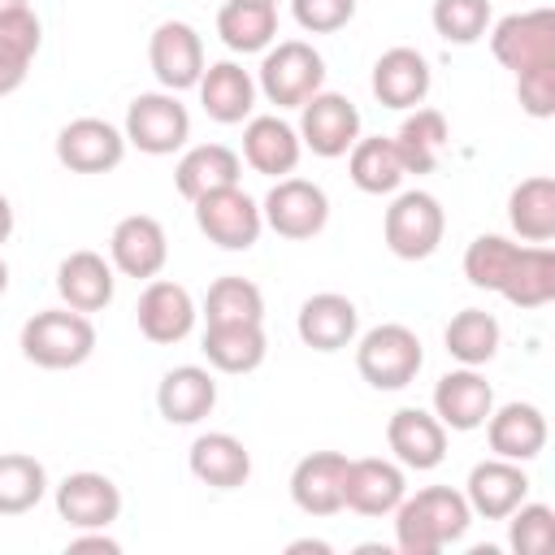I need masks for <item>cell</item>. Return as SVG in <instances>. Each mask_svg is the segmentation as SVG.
I'll return each instance as SVG.
<instances>
[{"instance_id": "cell-1", "label": "cell", "mask_w": 555, "mask_h": 555, "mask_svg": "<svg viewBox=\"0 0 555 555\" xmlns=\"http://www.w3.org/2000/svg\"><path fill=\"white\" fill-rule=\"evenodd\" d=\"M473 525V507L451 486H425L403 494L395 507V546L403 555H438L460 542Z\"/></svg>"}, {"instance_id": "cell-2", "label": "cell", "mask_w": 555, "mask_h": 555, "mask_svg": "<svg viewBox=\"0 0 555 555\" xmlns=\"http://www.w3.org/2000/svg\"><path fill=\"white\" fill-rule=\"evenodd\" d=\"M95 351V325L74 308H43L22 325V356L39 369H78Z\"/></svg>"}, {"instance_id": "cell-3", "label": "cell", "mask_w": 555, "mask_h": 555, "mask_svg": "<svg viewBox=\"0 0 555 555\" xmlns=\"http://www.w3.org/2000/svg\"><path fill=\"white\" fill-rule=\"evenodd\" d=\"M421 364H425L421 338H416V330H408L399 321L373 325L356 343V369H360V377L373 390H403V386H412Z\"/></svg>"}, {"instance_id": "cell-4", "label": "cell", "mask_w": 555, "mask_h": 555, "mask_svg": "<svg viewBox=\"0 0 555 555\" xmlns=\"http://www.w3.org/2000/svg\"><path fill=\"white\" fill-rule=\"evenodd\" d=\"M325 87V61L304 39H282L278 48H264L256 91L278 108H299Z\"/></svg>"}, {"instance_id": "cell-5", "label": "cell", "mask_w": 555, "mask_h": 555, "mask_svg": "<svg viewBox=\"0 0 555 555\" xmlns=\"http://www.w3.org/2000/svg\"><path fill=\"white\" fill-rule=\"evenodd\" d=\"M121 134L147 156H173L191 139V113L173 91H143L130 100Z\"/></svg>"}, {"instance_id": "cell-6", "label": "cell", "mask_w": 555, "mask_h": 555, "mask_svg": "<svg viewBox=\"0 0 555 555\" xmlns=\"http://www.w3.org/2000/svg\"><path fill=\"white\" fill-rule=\"evenodd\" d=\"M382 234H386V247L399 260H425V256L438 251V243L447 234V212L429 191H403L386 208Z\"/></svg>"}, {"instance_id": "cell-7", "label": "cell", "mask_w": 555, "mask_h": 555, "mask_svg": "<svg viewBox=\"0 0 555 555\" xmlns=\"http://www.w3.org/2000/svg\"><path fill=\"white\" fill-rule=\"evenodd\" d=\"M195 225L221 251H247V247H256L264 217H260V204L243 186H221V191H208L204 199H195Z\"/></svg>"}, {"instance_id": "cell-8", "label": "cell", "mask_w": 555, "mask_h": 555, "mask_svg": "<svg viewBox=\"0 0 555 555\" xmlns=\"http://www.w3.org/2000/svg\"><path fill=\"white\" fill-rule=\"evenodd\" d=\"M490 52L512 74L538 69V65H555V13L551 9L507 13L490 30Z\"/></svg>"}, {"instance_id": "cell-9", "label": "cell", "mask_w": 555, "mask_h": 555, "mask_svg": "<svg viewBox=\"0 0 555 555\" xmlns=\"http://www.w3.org/2000/svg\"><path fill=\"white\" fill-rule=\"evenodd\" d=\"M260 217H264V225H269L273 234L304 243V238H317V234L325 230V221H330V199H325V191H321L317 182L286 173V178H278V182L269 186V195H264V204H260Z\"/></svg>"}, {"instance_id": "cell-10", "label": "cell", "mask_w": 555, "mask_h": 555, "mask_svg": "<svg viewBox=\"0 0 555 555\" xmlns=\"http://www.w3.org/2000/svg\"><path fill=\"white\" fill-rule=\"evenodd\" d=\"M360 139V108L338 95V91H317L312 100L299 104V143L312 152V156H347L351 143Z\"/></svg>"}, {"instance_id": "cell-11", "label": "cell", "mask_w": 555, "mask_h": 555, "mask_svg": "<svg viewBox=\"0 0 555 555\" xmlns=\"http://www.w3.org/2000/svg\"><path fill=\"white\" fill-rule=\"evenodd\" d=\"M147 65L165 91H191L204 74V39L191 22H160L147 39Z\"/></svg>"}, {"instance_id": "cell-12", "label": "cell", "mask_w": 555, "mask_h": 555, "mask_svg": "<svg viewBox=\"0 0 555 555\" xmlns=\"http://www.w3.org/2000/svg\"><path fill=\"white\" fill-rule=\"evenodd\" d=\"M108 260L121 278H134V282H152L165 260H169V238H165V225L147 212H130L113 225L108 234Z\"/></svg>"}, {"instance_id": "cell-13", "label": "cell", "mask_w": 555, "mask_h": 555, "mask_svg": "<svg viewBox=\"0 0 555 555\" xmlns=\"http://www.w3.org/2000/svg\"><path fill=\"white\" fill-rule=\"evenodd\" d=\"M126 156V134L104 117H74L56 134V160L69 173H108Z\"/></svg>"}, {"instance_id": "cell-14", "label": "cell", "mask_w": 555, "mask_h": 555, "mask_svg": "<svg viewBox=\"0 0 555 555\" xmlns=\"http://www.w3.org/2000/svg\"><path fill=\"white\" fill-rule=\"evenodd\" d=\"M134 317H139V334H143L147 343L173 347V343H182V338L195 330V317H199V312H195V299H191V291H186L182 282L152 278V282L143 286V295H139Z\"/></svg>"}, {"instance_id": "cell-15", "label": "cell", "mask_w": 555, "mask_h": 555, "mask_svg": "<svg viewBox=\"0 0 555 555\" xmlns=\"http://www.w3.org/2000/svg\"><path fill=\"white\" fill-rule=\"evenodd\" d=\"M408 494V477L399 460H347V481H343V507L356 516H390L399 499Z\"/></svg>"}, {"instance_id": "cell-16", "label": "cell", "mask_w": 555, "mask_h": 555, "mask_svg": "<svg viewBox=\"0 0 555 555\" xmlns=\"http://www.w3.org/2000/svg\"><path fill=\"white\" fill-rule=\"evenodd\" d=\"M56 516L74 529H108L121 516V490L104 473H69L56 486Z\"/></svg>"}, {"instance_id": "cell-17", "label": "cell", "mask_w": 555, "mask_h": 555, "mask_svg": "<svg viewBox=\"0 0 555 555\" xmlns=\"http://www.w3.org/2000/svg\"><path fill=\"white\" fill-rule=\"evenodd\" d=\"M525 494H529V473L503 455L473 464V473L464 481V499H468L473 516H486V520H507V512L520 507Z\"/></svg>"}, {"instance_id": "cell-18", "label": "cell", "mask_w": 555, "mask_h": 555, "mask_svg": "<svg viewBox=\"0 0 555 555\" xmlns=\"http://www.w3.org/2000/svg\"><path fill=\"white\" fill-rule=\"evenodd\" d=\"M494 412V390L490 382L477 373V369H451L438 377L434 386V416L455 429V434H468V429H481L486 416Z\"/></svg>"}, {"instance_id": "cell-19", "label": "cell", "mask_w": 555, "mask_h": 555, "mask_svg": "<svg viewBox=\"0 0 555 555\" xmlns=\"http://www.w3.org/2000/svg\"><path fill=\"white\" fill-rule=\"evenodd\" d=\"M386 447L403 468L429 473L447 460V425L425 408H399L386 421Z\"/></svg>"}, {"instance_id": "cell-20", "label": "cell", "mask_w": 555, "mask_h": 555, "mask_svg": "<svg viewBox=\"0 0 555 555\" xmlns=\"http://www.w3.org/2000/svg\"><path fill=\"white\" fill-rule=\"evenodd\" d=\"M295 330H299V343L312 347V351H343L356 343V330H360V312L347 295L338 291H321V295H308L299 304V317H295Z\"/></svg>"}, {"instance_id": "cell-21", "label": "cell", "mask_w": 555, "mask_h": 555, "mask_svg": "<svg viewBox=\"0 0 555 555\" xmlns=\"http://www.w3.org/2000/svg\"><path fill=\"white\" fill-rule=\"evenodd\" d=\"M343 481H347V455L312 451L291 473V499L304 516H334L343 512Z\"/></svg>"}, {"instance_id": "cell-22", "label": "cell", "mask_w": 555, "mask_h": 555, "mask_svg": "<svg viewBox=\"0 0 555 555\" xmlns=\"http://www.w3.org/2000/svg\"><path fill=\"white\" fill-rule=\"evenodd\" d=\"M299 152H304V143H299V130L291 121H282L278 113L247 117V126H243V160L256 173L286 178V173H295Z\"/></svg>"}, {"instance_id": "cell-23", "label": "cell", "mask_w": 555, "mask_h": 555, "mask_svg": "<svg viewBox=\"0 0 555 555\" xmlns=\"http://www.w3.org/2000/svg\"><path fill=\"white\" fill-rule=\"evenodd\" d=\"M195 91H199L204 113H208L217 126H238V121H247L251 108H256V78H251L238 61L204 65Z\"/></svg>"}, {"instance_id": "cell-24", "label": "cell", "mask_w": 555, "mask_h": 555, "mask_svg": "<svg viewBox=\"0 0 555 555\" xmlns=\"http://www.w3.org/2000/svg\"><path fill=\"white\" fill-rule=\"evenodd\" d=\"M113 260H104L100 251H69L56 264V295L65 308L74 312H100L113 304Z\"/></svg>"}, {"instance_id": "cell-25", "label": "cell", "mask_w": 555, "mask_h": 555, "mask_svg": "<svg viewBox=\"0 0 555 555\" xmlns=\"http://www.w3.org/2000/svg\"><path fill=\"white\" fill-rule=\"evenodd\" d=\"M429 87H434V74L416 48H390L373 65V95L386 108H416L425 104Z\"/></svg>"}, {"instance_id": "cell-26", "label": "cell", "mask_w": 555, "mask_h": 555, "mask_svg": "<svg viewBox=\"0 0 555 555\" xmlns=\"http://www.w3.org/2000/svg\"><path fill=\"white\" fill-rule=\"evenodd\" d=\"M238 173H243V160L234 147L225 143H195L178 156L173 165V186L182 199H204L208 191H221V186H238Z\"/></svg>"}, {"instance_id": "cell-27", "label": "cell", "mask_w": 555, "mask_h": 555, "mask_svg": "<svg viewBox=\"0 0 555 555\" xmlns=\"http://www.w3.org/2000/svg\"><path fill=\"white\" fill-rule=\"evenodd\" d=\"M486 438H490L494 455L529 464L546 447V416L533 403H503V408H494L486 416Z\"/></svg>"}, {"instance_id": "cell-28", "label": "cell", "mask_w": 555, "mask_h": 555, "mask_svg": "<svg viewBox=\"0 0 555 555\" xmlns=\"http://www.w3.org/2000/svg\"><path fill=\"white\" fill-rule=\"evenodd\" d=\"M186 464H191V477L212 490H238L251 477V451L225 429L199 434L186 451Z\"/></svg>"}, {"instance_id": "cell-29", "label": "cell", "mask_w": 555, "mask_h": 555, "mask_svg": "<svg viewBox=\"0 0 555 555\" xmlns=\"http://www.w3.org/2000/svg\"><path fill=\"white\" fill-rule=\"evenodd\" d=\"M156 408L169 425H199L217 408V382L199 364H178L156 386Z\"/></svg>"}, {"instance_id": "cell-30", "label": "cell", "mask_w": 555, "mask_h": 555, "mask_svg": "<svg viewBox=\"0 0 555 555\" xmlns=\"http://www.w3.org/2000/svg\"><path fill=\"white\" fill-rule=\"evenodd\" d=\"M269 356V338L264 325L238 321V325H208L204 330V360L217 373H256Z\"/></svg>"}, {"instance_id": "cell-31", "label": "cell", "mask_w": 555, "mask_h": 555, "mask_svg": "<svg viewBox=\"0 0 555 555\" xmlns=\"http://www.w3.org/2000/svg\"><path fill=\"white\" fill-rule=\"evenodd\" d=\"M507 221L525 243H551L555 238V178L533 173L516 182L507 195Z\"/></svg>"}, {"instance_id": "cell-32", "label": "cell", "mask_w": 555, "mask_h": 555, "mask_svg": "<svg viewBox=\"0 0 555 555\" xmlns=\"http://www.w3.org/2000/svg\"><path fill=\"white\" fill-rule=\"evenodd\" d=\"M499 295L512 308H546L555 299V251L546 243H529L516 251V264Z\"/></svg>"}, {"instance_id": "cell-33", "label": "cell", "mask_w": 555, "mask_h": 555, "mask_svg": "<svg viewBox=\"0 0 555 555\" xmlns=\"http://www.w3.org/2000/svg\"><path fill=\"white\" fill-rule=\"evenodd\" d=\"M217 35L230 52H264L278 39V9L251 0H225L217 9Z\"/></svg>"}, {"instance_id": "cell-34", "label": "cell", "mask_w": 555, "mask_h": 555, "mask_svg": "<svg viewBox=\"0 0 555 555\" xmlns=\"http://www.w3.org/2000/svg\"><path fill=\"white\" fill-rule=\"evenodd\" d=\"M347 173L351 182L364 191V195H390L399 191V182L408 178L399 152H395V139H356L351 152H347Z\"/></svg>"}, {"instance_id": "cell-35", "label": "cell", "mask_w": 555, "mask_h": 555, "mask_svg": "<svg viewBox=\"0 0 555 555\" xmlns=\"http://www.w3.org/2000/svg\"><path fill=\"white\" fill-rule=\"evenodd\" d=\"M447 139H451L447 117H442L438 108H416V113L399 126L395 152H399V160H403L408 173H429V169L438 165V152L447 147Z\"/></svg>"}, {"instance_id": "cell-36", "label": "cell", "mask_w": 555, "mask_h": 555, "mask_svg": "<svg viewBox=\"0 0 555 555\" xmlns=\"http://www.w3.org/2000/svg\"><path fill=\"white\" fill-rule=\"evenodd\" d=\"M499 338H503V334H499V321H494L486 308H460V312L447 321V334H442L447 351H451L460 364H468V369L494 360Z\"/></svg>"}, {"instance_id": "cell-37", "label": "cell", "mask_w": 555, "mask_h": 555, "mask_svg": "<svg viewBox=\"0 0 555 555\" xmlns=\"http://www.w3.org/2000/svg\"><path fill=\"white\" fill-rule=\"evenodd\" d=\"M204 321L208 325H238V321H251V325H264V295L256 282L247 278H217L204 295Z\"/></svg>"}, {"instance_id": "cell-38", "label": "cell", "mask_w": 555, "mask_h": 555, "mask_svg": "<svg viewBox=\"0 0 555 555\" xmlns=\"http://www.w3.org/2000/svg\"><path fill=\"white\" fill-rule=\"evenodd\" d=\"M48 494V468L35 455L4 451L0 455V516H22Z\"/></svg>"}, {"instance_id": "cell-39", "label": "cell", "mask_w": 555, "mask_h": 555, "mask_svg": "<svg viewBox=\"0 0 555 555\" xmlns=\"http://www.w3.org/2000/svg\"><path fill=\"white\" fill-rule=\"evenodd\" d=\"M516 251H520V243H512L503 234H477L464 251V278L477 291H499L516 264Z\"/></svg>"}, {"instance_id": "cell-40", "label": "cell", "mask_w": 555, "mask_h": 555, "mask_svg": "<svg viewBox=\"0 0 555 555\" xmlns=\"http://www.w3.org/2000/svg\"><path fill=\"white\" fill-rule=\"evenodd\" d=\"M429 22L447 43H477L490 30V0H434Z\"/></svg>"}, {"instance_id": "cell-41", "label": "cell", "mask_w": 555, "mask_h": 555, "mask_svg": "<svg viewBox=\"0 0 555 555\" xmlns=\"http://www.w3.org/2000/svg\"><path fill=\"white\" fill-rule=\"evenodd\" d=\"M555 542V512L546 503H520L507 512V546L516 555H546Z\"/></svg>"}, {"instance_id": "cell-42", "label": "cell", "mask_w": 555, "mask_h": 555, "mask_svg": "<svg viewBox=\"0 0 555 555\" xmlns=\"http://www.w3.org/2000/svg\"><path fill=\"white\" fill-rule=\"evenodd\" d=\"M291 13L308 35H334L356 17V0H291Z\"/></svg>"}, {"instance_id": "cell-43", "label": "cell", "mask_w": 555, "mask_h": 555, "mask_svg": "<svg viewBox=\"0 0 555 555\" xmlns=\"http://www.w3.org/2000/svg\"><path fill=\"white\" fill-rule=\"evenodd\" d=\"M516 100L529 117H551L555 113V65H538V69H525L516 74Z\"/></svg>"}, {"instance_id": "cell-44", "label": "cell", "mask_w": 555, "mask_h": 555, "mask_svg": "<svg viewBox=\"0 0 555 555\" xmlns=\"http://www.w3.org/2000/svg\"><path fill=\"white\" fill-rule=\"evenodd\" d=\"M0 43L13 48V52H22L26 61H35V52L43 43V26H39L35 9H17V13L0 17Z\"/></svg>"}, {"instance_id": "cell-45", "label": "cell", "mask_w": 555, "mask_h": 555, "mask_svg": "<svg viewBox=\"0 0 555 555\" xmlns=\"http://www.w3.org/2000/svg\"><path fill=\"white\" fill-rule=\"evenodd\" d=\"M26 69H30V61L0 43V95H13L26 82Z\"/></svg>"}, {"instance_id": "cell-46", "label": "cell", "mask_w": 555, "mask_h": 555, "mask_svg": "<svg viewBox=\"0 0 555 555\" xmlns=\"http://www.w3.org/2000/svg\"><path fill=\"white\" fill-rule=\"evenodd\" d=\"M69 555H82V551H100V555H117L121 551V542L117 538H108L104 529H82V538H69V546H65Z\"/></svg>"}, {"instance_id": "cell-47", "label": "cell", "mask_w": 555, "mask_h": 555, "mask_svg": "<svg viewBox=\"0 0 555 555\" xmlns=\"http://www.w3.org/2000/svg\"><path fill=\"white\" fill-rule=\"evenodd\" d=\"M9 234H13V204L0 195V247L9 243Z\"/></svg>"}, {"instance_id": "cell-48", "label": "cell", "mask_w": 555, "mask_h": 555, "mask_svg": "<svg viewBox=\"0 0 555 555\" xmlns=\"http://www.w3.org/2000/svg\"><path fill=\"white\" fill-rule=\"evenodd\" d=\"M286 551H291V555H295V551H317V555H330V542H312V538H304V542H291Z\"/></svg>"}, {"instance_id": "cell-49", "label": "cell", "mask_w": 555, "mask_h": 555, "mask_svg": "<svg viewBox=\"0 0 555 555\" xmlns=\"http://www.w3.org/2000/svg\"><path fill=\"white\" fill-rule=\"evenodd\" d=\"M17 9H30V0H0V17H9Z\"/></svg>"}, {"instance_id": "cell-50", "label": "cell", "mask_w": 555, "mask_h": 555, "mask_svg": "<svg viewBox=\"0 0 555 555\" xmlns=\"http://www.w3.org/2000/svg\"><path fill=\"white\" fill-rule=\"evenodd\" d=\"M9 291V264H4V256H0V295Z\"/></svg>"}, {"instance_id": "cell-51", "label": "cell", "mask_w": 555, "mask_h": 555, "mask_svg": "<svg viewBox=\"0 0 555 555\" xmlns=\"http://www.w3.org/2000/svg\"><path fill=\"white\" fill-rule=\"evenodd\" d=\"M251 4H273V9H278V0H251Z\"/></svg>"}]
</instances>
